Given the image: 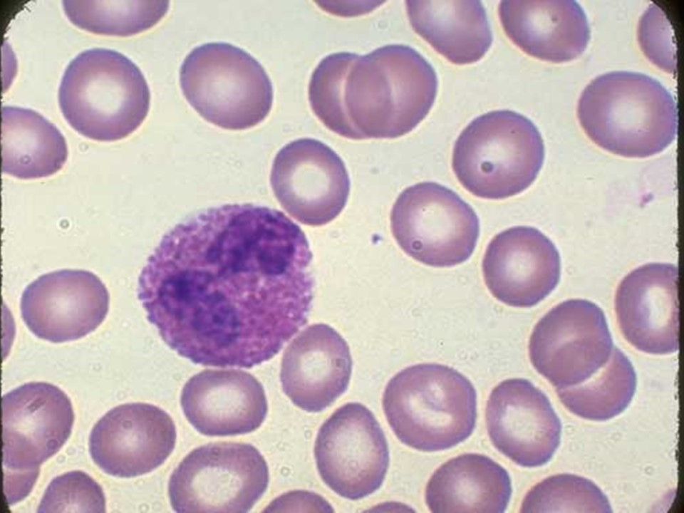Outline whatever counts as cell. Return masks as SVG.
Here are the masks:
<instances>
[{
  "label": "cell",
  "mask_w": 684,
  "mask_h": 513,
  "mask_svg": "<svg viewBox=\"0 0 684 513\" xmlns=\"http://www.w3.org/2000/svg\"><path fill=\"white\" fill-rule=\"evenodd\" d=\"M270 182L281 207L309 226H322L333 220L345 207L350 192V180L341 158L313 138L295 140L278 152Z\"/></svg>",
  "instance_id": "4fadbf2b"
},
{
  "label": "cell",
  "mask_w": 684,
  "mask_h": 513,
  "mask_svg": "<svg viewBox=\"0 0 684 513\" xmlns=\"http://www.w3.org/2000/svg\"><path fill=\"white\" fill-rule=\"evenodd\" d=\"M413 30L455 64L480 60L492 43L484 6L478 0H408Z\"/></svg>",
  "instance_id": "603a6c76"
},
{
  "label": "cell",
  "mask_w": 684,
  "mask_h": 513,
  "mask_svg": "<svg viewBox=\"0 0 684 513\" xmlns=\"http://www.w3.org/2000/svg\"><path fill=\"white\" fill-rule=\"evenodd\" d=\"M511 494L510 477L502 466L484 455L466 453L432 474L425 495L431 512L503 513Z\"/></svg>",
  "instance_id": "7402d4cb"
},
{
  "label": "cell",
  "mask_w": 684,
  "mask_h": 513,
  "mask_svg": "<svg viewBox=\"0 0 684 513\" xmlns=\"http://www.w3.org/2000/svg\"><path fill=\"white\" fill-rule=\"evenodd\" d=\"M313 254L301 227L253 204L211 207L162 237L138 296L163 341L196 364L251 368L307 322Z\"/></svg>",
  "instance_id": "6da1fadb"
},
{
  "label": "cell",
  "mask_w": 684,
  "mask_h": 513,
  "mask_svg": "<svg viewBox=\"0 0 684 513\" xmlns=\"http://www.w3.org/2000/svg\"><path fill=\"white\" fill-rule=\"evenodd\" d=\"M166 0H63L68 19L86 31L130 36L155 25L167 14Z\"/></svg>",
  "instance_id": "484cf974"
},
{
  "label": "cell",
  "mask_w": 684,
  "mask_h": 513,
  "mask_svg": "<svg viewBox=\"0 0 684 513\" xmlns=\"http://www.w3.org/2000/svg\"><path fill=\"white\" fill-rule=\"evenodd\" d=\"M150 93L139 67L115 50L83 51L67 65L58 88L65 119L82 135L99 141L124 138L146 118Z\"/></svg>",
  "instance_id": "277c9868"
},
{
  "label": "cell",
  "mask_w": 684,
  "mask_h": 513,
  "mask_svg": "<svg viewBox=\"0 0 684 513\" xmlns=\"http://www.w3.org/2000/svg\"><path fill=\"white\" fill-rule=\"evenodd\" d=\"M613 343L602 309L586 299H569L535 325L529 356L535 370L556 388L580 384L608 360Z\"/></svg>",
  "instance_id": "8fae6325"
},
{
  "label": "cell",
  "mask_w": 684,
  "mask_h": 513,
  "mask_svg": "<svg viewBox=\"0 0 684 513\" xmlns=\"http://www.w3.org/2000/svg\"><path fill=\"white\" fill-rule=\"evenodd\" d=\"M521 512H611L603 492L591 480L575 475L549 477L524 497Z\"/></svg>",
  "instance_id": "4316f807"
},
{
  "label": "cell",
  "mask_w": 684,
  "mask_h": 513,
  "mask_svg": "<svg viewBox=\"0 0 684 513\" xmlns=\"http://www.w3.org/2000/svg\"><path fill=\"white\" fill-rule=\"evenodd\" d=\"M1 410L4 489L13 504L28 495L39 466L66 443L74 413L67 395L44 382L27 383L4 395Z\"/></svg>",
  "instance_id": "ba28073f"
},
{
  "label": "cell",
  "mask_w": 684,
  "mask_h": 513,
  "mask_svg": "<svg viewBox=\"0 0 684 513\" xmlns=\"http://www.w3.org/2000/svg\"><path fill=\"white\" fill-rule=\"evenodd\" d=\"M577 117L596 145L625 157L658 154L677 134L673 97L660 82L639 73L613 71L596 77L581 94Z\"/></svg>",
  "instance_id": "3957f363"
},
{
  "label": "cell",
  "mask_w": 684,
  "mask_h": 513,
  "mask_svg": "<svg viewBox=\"0 0 684 513\" xmlns=\"http://www.w3.org/2000/svg\"><path fill=\"white\" fill-rule=\"evenodd\" d=\"M180 404L185 418L207 436L252 432L264 421L268 404L261 383L235 369L204 370L182 388Z\"/></svg>",
  "instance_id": "ffe728a7"
},
{
  "label": "cell",
  "mask_w": 684,
  "mask_h": 513,
  "mask_svg": "<svg viewBox=\"0 0 684 513\" xmlns=\"http://www.w3.org/2000/svg\"><path fill=\"white\" fill-rule=\"evenodd\" d=\"M390 228L405 254L433 267L467 261L480 235L479 219L472 207L435 182L417 183L400 194L391 209Z\"/></svg>",
  "instance_id": "30bf717a"
},
{
  "label": "cell",
  "mask_w": 684,
  "mask_h": 513,
  "mask_svg": "<svg viewBox=\"0 0 684 513\" xmlns=\"http://www.w3.org/2000/svg\"><path fill=\"white\" fill-rule=\"evenodd\" d=\"M183 95L209 123L241 130L261 123L273 104L272 83L259 62L224 42L193 48L180 71Z\"/></svg>",
  "instance_id": "52a82bcc"
},
{
  "label": "cell",
  "mask_w": 684,
  "mask_h": 513,
  "mask_svg": "<svg viewBox=\"0 0 684 513\" xmlns=\"http://www.w3.org/2000/svg\"><path fill=\"white\" fill-rule=\"evenodd\" d=\"M678 268L650 263L628 274L615 296V311L625 339L651 354L676 352L678 341Z\"/></svg>",
  "instance_id": "ac0fdd59"
},
{
  "label": "cell",
  "mask_w": 684,
  "mask_h": 513,
  "mask_svg": "<svg viewBox=\"0 0 684 513\" xmlns=\"http://www.w3.org/2000/svg\"><path fill=\"white\" fill-rule=\"evenodd\" d=\"M636 374L631 362L613 347L607 362L584 382L556 389L564 405L577 416L603 421L621 413L636 389Z\"/></svg>",
  "instance_id": "d4e9b609"
},
{
  "label": "cell",
  "mask_w": 684,
  "mask_h": 513,
  "mask_svg": "<svg viewBox=\"0 0 684 513\" xmlns=\"http://www.w3.org/2000/svg\"><path fill=\"white\" fill-rule=\"evenodd\" d=\"M37 512H105L101 487L84 472L56 477L47 487Z\"/></svg>",
  "instance_id": "83f0119b"
},
{
  "label": "cell",
  "mask_w": 684,
  "mask_h": 513,
  "mask_svg": "<svg viewBox=\"0 0 684 513\" xmlns=\"http://www.w3.org/2000/svg\"><path fill=\"white\" fill-rule=\"evenodd\" d=\"M269 480L266 462L253 445L212 442L180 462L170 477L168 494L178 513H246L264 494Z\"/></svg>",
  "instance_id": "9c48e42d"
},
{
  "label": "cell",
  "mask_w": 684,
  "mask_h": 513,
  "mask_svg": "<svg viewBox=\"0 0 684 513\" xmlns=\"http://www.w3.org/2000/svg\"><path fill=\"white\" fill-rule=\"evenodd\" d=\"M482 268L484 283L495 299L512 307L530 308L556 287L561 260L554 243L541 231L515 226L492 239Z\"/></svg>",
  "instance_id": "e0dca14e"
},
{
  "label": "cell",
  "mask_w": 684,
  "mask_h": 513,
  "mask_svg": "<svg viewBox=\"0 0 684 513\" xmlns=\"http://www.w3.org/2000/svg\"><path fill=\"white\" fill-rule=\"evenodd\" d=\"M2 172L19 179L55 174L68 157L66 141L57 127L26 108H1Z\"/></svg>",
  "instance_id": "cb8c5ba5"
},
{
  "label": "cell",
  "mask_w": 684,
  "mask_h": 513,
  "mask_svg": "<svg viewBox=\"0 0 684 513\" xmlns=\"http://www.w3.org/2000/svg\"><path fill=\"white\" fill-rule=\"evenodd\" d=\"M176 438L175 423L165 410L149 403H130L112 408L95 423L89 452L106 474L130 478L162 465Z\"/></svg>",
  "instance_id": "9a60e30c"
},
{
  "label": "cell",
  "mask_w": 684,
  "mask_h": 513,
  "mask_svg": "<svg viewBox=\"0 0 684 513\" xmlns=\"http://www.w3.org/2000/svg\"><path fill=\"white\" fill-rule=\"evenodd\" d=\"M314 456L324 483L351 500L378 490L389 465L385 434L373 413L359 403L341 406L322 424Z\"/></svg>",
  "instance_id": "7c38bea8"
},
{
  "label": "cell",
  "mask_w": 684,
  "mask_h": 513,
  "mask_svg": "<svg viewBox=\"0 0 684 513\" xmlns=\"http://www.w3.org/2000/svg\"><path fill=\"white\" fill-rule=\"evenodd\" d=\"M499 16L511 41L543 61H572L583 53L590 39L586 15L573 0L501 1Z\"/></svg>",
  "instance_id": "44dd1931"
},
{
  "label": "cell",
  "mask_w": 684,
  "mask_h": 513,
  "mask_svg": "<svg viewBox=\"0 0 684 513\" xmlns=\"http://www.w3.org/2000/svg\"><path fill=\"white\" fill-rule=\"evenodd\" d=\"M646 56L666 71L674 68V51L669 25L658 8L649 7L642 16L638 31Z\"/></svg>",
  "instance_id": "f1b7e54d"
},
{
  "label": "cell",
  "mask_w": 684,
  "mask_h": 513,
  "mask_svg": "<svg viewBox=\"0 0 684 513\" xmlns=\"http://www.w3.org/2000/svg\"><path fill=\"white\" fill-rule=\"evenodd\" d=\"M544 160V142L536 125L518 113L499 110L478 116L461 132L452 167L473 195L503 200L527 189Z\"/></svg>",
  "instance_id": "8992f818"
},
{
  "label": "cell",
  "mask_w": 684,
  "mask_h": 513,
  "mask_svg": "<svg viewBox=\"0 0 684 513\" xmlns=\"http://www.w3.org/2000/svg\"><path fill=\"white\" fill-rule=\"evenodd\" d=\"M383 408L392 430L405 445L423 452L450 449L475 430L477 393L470 380L439 363H419L387 383Z\"/></svg>",
  "instance_id": "5b68a950"
},
{
  "label": "cell",
  "mask_w": 684,
  "mask_h": 513,
  "mask_svg": "<svg viewBox=\"0 0 684 513\" xmlns=\"http://www.w3.org/2000/svg\"><path fill=\"white\" fill-rule=\"evenodd\" d=\"M110 297L93 273L62 269L43 274L24 289L21 317L39 338L63 343L81 338L105 318Z\"/></svg>",
  "instance_id": "5bb4252c"
},
{
  "label": "cell",
  "mask_w": 684,
  "mask_h": 513,
  "mask_svg": "<svg viewBox=\"0 0 684 513\" xmlns=\"http://www.w3.org/2000/svg\"><path fill=\"white\" fill-rule=\"evenodd\" d=\"M437 90L434 68L410 46L390 44L366 55L342 52L333 88L334 133L351 140L401 137L426 117Z\"/></svg>",
  "instance_id": "7a4b0ae2"
},
{
  "label": "cell",
  "mask_w": 684,
  "mask_h": 513,
  "mask_svg": "<svg viewBox=\"0 0 684 513\" xmlns=\"http://www.w3.org/2000/svg\"><path fill=\"white\" fill-rule=\"evenodd\" d=\"M487 432L502 454L524 467L547 463L560 443L561 424L547 396L524 378H509L491 391Z\"/></svg>",
  "instance_id": "2e32d148"
},
{
  "label": "cell",
  "mask_w": 684,
  "mask_h": 513,
  "mask_svg": "<svg viewBox=\"0 0 684 513\" xmlns=\"http://www.w3.org/2000/svg\"><path fill=\"white\" fill-rule=\"evenodd\" d=\"M352 358L344 338L324 323L306 327L286 348L280 380L284 393L299 408L321 412L347 389Z\"/></svg>",
  "instance_id": "d6986e66"
}]
</instances>
